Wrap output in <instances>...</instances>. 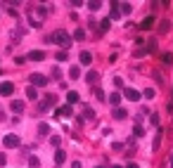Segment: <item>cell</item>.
<instances>
[{
	"mask_svg": "<svg viewBox=\"0 0 173 168\" xmlns=\"http://www.w3.org/2000/svg\"><path fill=\"white\" fill-rule=\"evenodd\" d=\"M145 97L147 99H154V90H152V88H147V90H145Z\"/></svg>",
	"mask_w": 173,
	"mask_h": 168,
	"instance_id": "cell-30",
	"label": "cell"
},
{
	"mask_svg": "<svg viewBox=\"0 0 173 168\" xmlns=\"http://www.w3.org/2000/svg\"><path fill=\"white\" fill-rule=\"evenodd\" d=\"M66 99H69V104H71V107H74V104L78 102V99H81V97H78V92H76V90H69V92H66Z\"/></svg>",
	"mask_w": 173,
	"mask_h": 168,
	"instance_id": "cell-8",
	"label": "cell"
},
{
	"mask_svg": "<svg viewBox=\"0 0 173 168\" xmlns=\"http://www.w3.org/2000/svg\"><path fill=\"white\" fill-rule=\"evenodd\" d=\"M66 57H69L66 50H60V52H57V59H60V62H66Z\"/></svg>",
	"mask_w": 173,
	"mask_h": 168,
	"instance_id": "cell-27",
	"label": "cell"
},
{
	"mask_svg": "<svg viewBox=\"0 0 173 168\" xmlns=\"http://www.w3.org/2000/svg\"><path fill=\"white\" fill-rule=\"evenodd\" d=\"M12 92H14V83H0V95H3V97H10Z\"/></svg>",
	"mask_w": 173,
	"mask_h": 168,
	"instance_id": "cell-4",
	"label": "cell"
},
{
	"mask_svg": "<svg viewBox=\"0 0 173 168\" xmlns=\"http://www.w3.org/2000/svg\"><path fill=\"white\" fill-rule=\"evenodd\" d=\"M109 24H112V22H109V19H102V22H100V31H107V28H109Z\"/></svg>",
	"mask_w": 173,
	"mask_h": 168,
	"instance_id": "cell-26",
	"label": "cell"
},
{
	"mask_svg": "<svg viewBox=\"0 0 173 168\" xmlns=\"http://www.w3.org/2000/svg\"><path fill=\"white\" fill-rule=\"evenodd\" d=\"M69 76L74 78V81H76V78H81V69H78V66H71V71H69Z\"/></svg>",
	"mask_w": 173,
	"mask_h": 168,
	"instance_id": "cell-20",
	"label": "cell"
},
{
	"mask_svg": "<svg viewBox=\"0 0 173 168\" xmlns=\"http://www.w3.org/2000/svg\"><path fill=\"white\" fill-rule=\"evenodd\" d=\"M86 81H88V83L97 81V71H88V74H86Z\"/></svg>",
	"mask_w": 173,
	"mask_h": 168,
	"instance_id": "cell-23",
	"label": "cell"
},
{
	"mask_svg": "<svg viewBox=\"0 0 173 168\" xmlns=\"http://www.w3.org/2000/svg\"><path fill=\"white\" fill-rule=\"evenodd\" d=\"M52 76L55 78H62V69H60V66H55V69H52Z\"/></svg>",
	"mask_w": 173,
	"mask_h": 168,
	"instance_id": "cell-29",
	"label": "cell"
},
{
	"mask_svg": "<svg viewBox=\"0 0 173 168\" xmlns=\"http://www.w3.org/2000/svg\"><path fill=\"white\" fill-rule=\"evenodd\" d=\"M33 14H36V17H38V19H43V17H45V14H48V7H45V5H38V7H36V10H33Z\"/></svg>",
	"mask_w": 173,
	"mask_h": 168,
	"instance_id": "cell-13",
	"label": "cell"
},
{
	"mask_svg": "<svg viewBox=\"0 0 173 168\" xmlns=\"http://www.w3.org/2000/svg\"><path fill=\"white\" fill-rule=\"evenodd\" d=\"M95 97H97V99H104V92L100 90V88H95Z\"/></svg>",
	"mask_w": 173,
	"mask_h": 168,
	"instance_id": "cell-33",
	"label": "cell"
},
{
	"mask_svg": "<svg viewBox=\"0 0 173 168\" xmlns=\"http://www.w3.org/2000/svg\"><path fill=\"white\" fill-rule=\"evenodd\" d=\"M121 17V10H119V3H112V12H109V22H116V19H119Z\"/></svg>",
	"mask_w": 173,
	"mask_h": 168,
	"instance_id": "cell-7",
	"label": "cell"
},
{
	"mask_svg": "<svg viewBox=\"0 0 173 168\" xmlns=\"http://www.w3.org/2000/svg\"><path fill=\"white\" fill-rule=\"evenodd\" d=\"M5 163H7V156H5V154H0V166H5Z\"/></svg>",
	"mask_w": 173,
	"mask_h": 168,
	"instance_id": "cell-35",
	"label": "cell"
},
{
	"mask_svg": "<svg viewBox=\"0 0 173 168\" xmlns=\"http://www.w3.org/2000/svg\"><path fill=\"white\" fill-rule=\"evenodd\" d=\"M3 145H5L7 149H14V147H19V135H14V133L5 135V137H3Z\"/></svg>",
	"mask_w": 173,
	"mask_h": 168,
	"instance_id": "cell-2",
	"label": "cell"
},
{
	"mask_svg": "<svg viewBox=\"0 0 173 168\" xmlns=\"http://www.w3.org/2000/svg\"><path fill=\"white\" fill-rule=\"evenodd\" d=\"M10 109L14 111V114H22V111H24V102H12Z\"/></svg>",
	"mask_w": 173,
	"mask_h": 168,
	"instance_id": "cell-16",
	"label": "cell"
},
{
	"mask_svg": "<svg viewBox=\"0 0 173 168\" xmlns=\"http://www.w3.org/2000/svg\"><path fill=\"white\" fill-rule=\"evenodd\" d=\"M121 14H130V12H133V7H130V3H121Z\"/></svg>",
	"mask_w": 173,
	"mask_h": 168,
	"instance_id": "cell-18",
	"label": "cell"
},
{
	"mask_svg": "<svg viewBox=\"0 0 173 168\" xmlns=\"http://www.w3.org/2000/svg\"><path fill=\"white\" fill-rule=\"evenodd\" d=\"M71 168H81V161H74V166Z\"/></svg>",
	"mask_w": 173,
	"mask_h": 168,
	"instance_id": "cell-36",
	"label": "cell"
},
{
	"mask_svg": "<svg viewBox=\"0 0 173 168\" xmlns=\"http://www.w3.org/2000/svg\"><path fill=\"white\" fill-rule=\"evenodd\" d=\"M26 97H29V99H36V97H38V90H36L33 85H31V88L26 90Z\"/></svg>",
	"mask_w": 173,
	"mask_h": 168,
	"instance_id": "cell-22",
	"label": "cell"
},
{
	"mask_svg": "<svg viewBox=\"0 0 173 168\" xmlns=\"http://www.w3.org/2000/svg\"><path fill=\"white\" fill-rule=\"evenodd\" d=\"M126 97H128L130 102H138V99H140L142 95H140V92L135 90V88H126Z\"/></svg>",
	"mask_w": 173,
	"mask_h": 168,
	"instance_id": "cell-5",
	"label": "cell"
},
{
	"mask_svg": "<svg viewBox=\"0 0 173 168\" xmlns=\"http://www.w3.org/2000/svg\"><path fill=\"white\" fill-rule=\"evenodd\" d=\"M29 81H31L33 83V88H45V85H48V78H45L43 76V74H31V76H29Z\"/></svg>",
	"mask_w": 173,
	"mask_h": 168,
	"instance_id": "cell-3",
	"label": "cell"
},
{
	"mask_svg": "<svg viewBox=\"0 0 173 168\" xmlns=\"http://www.w3.org/2000/svg\"><path fill=\"white\" fill-rule=\"evenodd\" d=\"M133 133H135V137H142V135H145V130H142V125H135V128H133Z\"/></svg>",
	"mask_w": 173,
	"mask_h": 168,
	"instance_id": "cell-28",
	"label": "cell"
},
{
	"mask_svg": "<svg viewBox=\"0 0 173 168\" xmlns=\"http://www.w3.org/2000/svg\"><path fill=\"white\" fill-rule=\"evenodd\" d=\"M52 40H55L57 45H62L64 50H66V48L71 45V38H69V33H66V31H62V28H57V31L52 33Z\"/></svg>",
	"mask_w": 173,
	"mask_h": 168,
	"instance_id": "cell-1",
	"label": "cell"
},
{
	"mask_svg": "<svg viewBox=\"0 0 173 168\" xmlns=\"http://www.w3.org/2000/svg\"><path fill=\"white\" fill-rule=\"evenodd\" d=\"M26 17H29V24H31V26H40V19L33 14V10H29V12H26Z\"/></svg>",
	"mask_w": 173,
	"mask_h": 168,
	"instance_id": "cell-9",
	"label": "cell"
},
{
	"mask_svg": "<svg viewBox=\"0 0 173 168\" xmlns=\"http://www.w3.org/2000/svg\"><path fill=\"white\" fill-rule=\"evenodd\" d=\"M52 102H55V97H45L43 102H40V107H38V109H40V111H48V109L52 107Z\"/></svg>",
	"mask_w": 173,
	"mask_h": 168,
	"instance_id": "cell-10",
	"label": "cell"
},
{
	"mask_svg": "<svg viewBox=\"0 0 173 168\" xmlns=\"http://www.w3.org/2000/svg\"><path fill=\"white\" fill-rule=\"evenodd\" d=\"M64 161H66V154L62 152V149H57V152H55V163L60 166V163H64Z\"/></svg>",
	"mask_w": 173,
	"mask_h": 168,
	"instance_id": "cell-14",
	"label": "cell"
},
{
	"mask_svg": "<svg viewBox=\"0 0 173 168\" xmlns=\"http://www.w3.org/2000/svg\"><path fill=\"white\" fill-rule=\"evenodd\" d=\"M92 62V54L90 52H81V64H90Z\"/></svg>",
	"mask_w": 173,
	"mask_h": 168,
	"instance_id": "cell-19",
	"label": "cell"
},
{
	"mask_svg": "<svg viewBox=\"0 0 173 168\" xmlns=\"http://www.w3.org/2000/svg\"><path fill=\"white\" fill-rule=\"evenodd\" d=\"M95 168H104V166H95Z\"/></svg>",
	"mask_w": 173,
	"mask_h": 168,
	"instance_id": "cell-39",
	"label": "cell"
},
{
	"mask_svg": "<svg viewBox=\"0 0 173 168\" xmlns=\"http://www.w3.org/2000/svg\"><path fill=\"white\" fill-rule=\"evenodd\" d=\"M88 7H90V10H95V12H97L100 7H102V3H100V0H92V3H88Z\"/></svg>",
	"mask_w": 173,
	"mask_h": 168,
	"instance_id": "cell-24",
	"label": "cell"
},
{
	"mask_svg": "<svg viewBox=\"0 0 173 168\" xmlns=\"http://www.w3.org/2000/svg\"><path fill=\"white\" fill-rule=\"evenodd\" d=\"M119 102H121V95H119V92H112V95H109V104L116 109V107H119Z\"/></svg>",
	"mask_w": 173,
	"mask_h": 168,
	"instance_id": "cell-11",
	"label": "cell"
},
{
	"mask_svg": "<svg viewBox=\"0 0 173 168\" xmlns=\"http://www.w3.org/2000/svg\"><path fill=\"white\" fill-rule=\"evenodd\" d=\"M128 168H138V166H135V163H128Z\"/></svg>",
	"mask_w": 173,
	"mask_h": 168,
	"instance_id": "cell-37",
	"label": "cell"
},
{
	"mask_svg": "<svg viewBox=\"0 0 173 168\" xmlns=\"http://www.w3.org/2000/svg\"><path fill=\"white\" fill-rule=\"evenodd\" d=\"M50 142H52L55 147H60V142H62V140H60V135H52V137H50Z\"/></svg>",
	"mask_w": 173,
	"mask_h": 168,
	"instance_id": "cell-31",
	"label": "cell"
},
{
	"mask_svg": "<svg viewBox=\"0 0 173 168\" xmlns=\"http://www.w3.org/2000/svg\"><path fill=\"white\" fill-rule=\"evenodd\" d=\"M86 119H95V111L92 109H86Z\"/></svg>",
	"mask_w": 173,
	"mask_h": 168,
	"instance_id": "cell-34",
	"label": "cell"
},
{
	"mask_svg": "<svg viewBox=\"0 0 173 168\" xmlns=\"http://www.w3.org/2000/svg\"><path fill=\"white\" fill-rule=\"evenodd\" d=\"M152 24H154V19H152V17H147V19H142L140 28H142V31H149V28H152Z\"/></svg>",
	"mask_w": 173,
	"mask_h": 168,
	"instance_id": "cell-15",
	"label": "cell"
},
{
	"mask_svg": "<svg viewBox=\"0 0 173 168\" xmlns=\"http://www.w3.org/2000/svg\"><path fill=\"white\" fill-rule=\"evenodd\" d=\"M29 59H31V62H43L45 52H43V50H33V52H29Z\"/></svg>",
	"mask_w": 173,
	"mask_h": 168,
	"instance_id": "cell-6",
	"label": "cell"
},
{
	"mask_svg": "<svg viewBox=\"0 0 173 168\" xmlns=\"http://www.w3.org/2000/svg\"><path fill=\"white\" fill-rule=\"evenodd\" d=\"M38 133H40V135H48V133H50V125L48 123H38Z\"/></svg>",
	"mask_w": 173,
	"mask_h": 168,
	"instance_id": "cell-21",
	"label": "cell"
},
{
	"mask_svg": "<svg viewBox=\"0 0 173 168\" xmlns=\"http://www.w3.org/2000/svg\"><path fill=\"white\" fill-rule=\"evenodd\" d=\"M126 116H128V111H126V109H121V107H116V109H114V119H119V121H123Z\"/></svg>",
	"mask_w": 173,
	"mask_h": 168,
	"instance_id": "cell-12",
	"label": "cell"
},
{
	"mask_svg": "<svg viewBox=\"0 0 173 168\" xmlns=\"http://www.w3.org/2000/svg\"><path fill=\"white\" fill-rule=\"evenodd\" d=\"M57 116H71V104H66V107L57 109Z\"/></svg>",
	"mask_w": 173,
	"mask_h": 168,
	"instance_id": "cell-17",
	"label": "cell"
},
{
	"mask_svg": "<svg viewBox=\"0 0 173 168\" xmlns=\"http://www.w3.org/2000/svg\"><path fill=\"white\" fill-rule=\"evenodd\" d=\"M114 168H121V166H114Z\"/></svg>",
	"mask_w": 173,
	"mask_h": 168,
	"instance_id": "cell-40",
	"label": "cell"
},
{
	"mask_svg": "<svg viewBox=\"0 0 173 168\" xmlns=\"http://www.w3.org/2000/svg\"><path fill=\"white\" fill-rule=\"evenodd\" d=\"M29 166H31V168H38V159L31 156V159H29Z\"/></svg>",
	"mask_w": 173,
	"mask_h": 168,
	"instance_id": "cell-32",
	"label": "cell"
},
{
	"mask_svg": "<svg viewBox=\"0 0 173 168\" xmlns=\"http://www.w3.org/2000/svg\"><path fill=\"white\" fill-rule=\"evenodd\" d=\"M74 38H76V40H83V38H86V31H83V28H76Z\"/></svg>",
	"mask_w": 173,
	"mask_h": 168,
	"instance_id": "cell-25",
	"label": "cell"
},
{
	"mask_svg": "<svg viewBox=\"0 0 173 168\" xmlns=\"http://www.w3.org/2000/svg\"><path fill=\"white\" fill-rule=\"evenodd\" d=\"M171 168H173V156H171Z\"/></svg>",
	"mask_w": 173,
	"mask_h": 168,
	"instance_id": "cell-38",
	"label": "cell"
}]
</instances>
